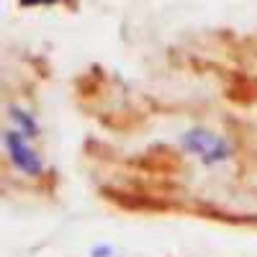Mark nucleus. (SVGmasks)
<instances>
[{"instance_id": "1", "label": "nucleus", "mask_w": 257, "mask_h": 257, "mask_svg": "<svg viewBox=\"0 0 257 257\" xmlns=\"http://www.w3.org/2000/svg\"><path fill=\"white\" fill-rule=\"evenodd\" d=\"M178 144L206 167L224 165V162H229L234 157L231 142L226 137L216 134V132H208V128H203V126L185 128V132L178 137Z\"/></svg>"}, {"instance_id": "2", "label": "nucleus", "mask_w": 257, "mask_h": 257, "mask_svg": "<svg viewBox=\"0 0 257 257\" xmlns=\"http://www.w3.org/2000/svg\"><path fill=\"white\" fill-rule=\"evenodd\" d=\"M3 149H6L11 165L21 175L39 178L41 173H44V160H41V155L31 147V139L24 137L21 132H16L13 126H8L3 132Z\"/></svg>"}, {"instance_id": "3", "label": "nucleus", "mask_w": 257, "mask_h": 257, "mask_svg": "<svg viewBox=\"0 0 257 257\" xmlns=\"http://www.w3.org/2000/svg\"><path fill=\"white\" fill-rule=\"evenodd\" d=\"M6 111H8V121H11V126L16 128V132H21L29 139H36L41 134V126H39V121H36V116L31 111L21 108V105H13V103L8 105Z\"/></svg>"}, {"instance_id": "4", "label": "nucleus", "mask_w": 257, "mask_h": 257, "mask_svg": "<svg viewBox=\"0 0 257 257\" xmlns=\"http://www.w3.org/2000/svg\"><path fill=\"white\" fill-rule=\"evenodd\" d=\"M62 0H18L21 8H39V6H57Z\"/></svg>"}, {"instance_id": "5", "label": "nucleus", "mask_w": 257, "mask_h": 257, "mask_svg": "<svg viewBox=\"0 0 257 257\" xmlns=\"http://www.w3.org/2000/svg\"><path fill=\"white\" fill-rule=\"evenodd\" d=\"M90 254L93 257H113V247L111 244H98V247H93Z\"/></svg>"}]
</instances>
